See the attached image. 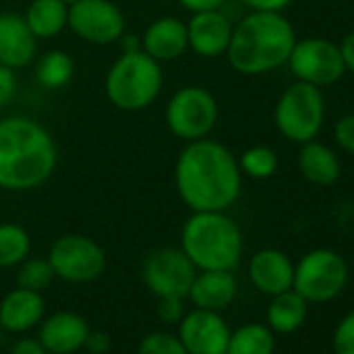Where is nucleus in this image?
I'll return each instance as SVG.
<instances>
[{
  "instance_id": "6e6552de",
  "label": "nucleus",
  "mask_w": 354,
  "mask_h": 354,
  "mask_svg": "<svg viewBox=\"0 0 354 354\" xmlns=\"http://www.w3.org/2000/svg\"><path fill=\"white\" fill-rule=\"evenodd\" d=\"M219 121L217 98L203 86H184L177 90L165 109L169 131L184 142L209 138Z\"/></svg>"
},
{
  "instance_id": "9d476101",
  "label": "nucleus",
  "mask_w": 354,
  "mask_h": 354,
  "mask_svg": "<svg viewBox=\"0 0 354 354\" xmlns=\"http://www.w3.org/2000/svg\"><path fill=\"white\" fill-rule=\"evenodd\" d=\"M198 269L182 248L162 246L152 250L142 265V279L146 288L156 296L188 298L190 286Z\"/></svg>"
},
{
  "instance_id": "bb28decb",
  "label": "nucleus",
  "mask_w": 354,
  "mask_h": 354,
  "mask_svg": "<svg viewBox=\"0 0 354 354\" xmlns=\"http://www.w3.org/2000/svg\"><path fill=\"white\" fill-rule=\"evenodd\" d=\"M238 165L242 175H248L252 180H269L277 173L279 158L269 146H250L240 154Z\"/></svg>"
},
{
  "instance_id": "7ed1b4c3",
  "label": "nucleus",
  "mask_w": 354,
  "mask_h": 354,
  "mask_svg": "<svg viewBox=\"0 0 354 354\" xmlns=\"http://www.w3.org/2000/svg\"><path fill=\"white\" fill-rule=\"evenodd\" d=\"M296 44V30L281 13L250 11L232 32L227 61L242 75H265L288 63Z\"/></svg>"
},
{
  "instance_id": "4be33fe9",
  "label": "nucleus",
  "mask_w": 354,
  "mask_h": 354,
  "mask_svg": "<svg viewBox=\"0 0 354 354\" xmlns=\"http://www.w3.org/2000/svg\"><path fill=\"white\" fill-rule=\"evenodd\" d=\"M306 315L308 302L296 290H286L271 296L267 308V325L273 333H294L304 325Z\"/></svg>"
},
{
  "instance_id": "5701e85b",
  "label": "nucleus",
  "mask_w": 354,
  "mask_h": 354,
  "mask_svg": "<svg viewBox=\"0 0 354 354\" xmlns=\"http://www.w3.org/2000/svg\"><path fill=\"white\" fill-rule=\"evenodd\" d=\"M24 17L38 40H50L67 28L69 5L65 0H32Z\"/></svg>"
},
{
  "instance_id": "4c0bfd02",
  "label": "nucleus",
  "mask_w": 354,
  "mask_h": 354,
  "mask_svg": "<svg viewBox=\"0 0 354 354\" xmlns=\"http://www.w3.org/2000/svg\"><path fill=\"white\" fill-rule=\"evenodd\" d=\"M337 46H339V55H342L346 71H350L354 75V30L348 32Z\"/></svg>"
},
{
  "instance_id": "58836bf2",
  "label": "nucleus",
  "mask_w": 354,
  "mask_h": 354,
  "mask_svg": "<svg viewBox=\"0 0 354 354\" xmlns=\"http://www.w3.org/2000/svg\"><path fill=\"white\" fill-rule=\"evenodd\" d=\"M65 3H67V5H71V3H75V0H65Z\"/></svg>"
},
{
  "instance_id": "ddd939ff",
  "label": "nucleus",
  "mask_w": 354,
  "mask_h": 354,
  "mask_svg": "<svg viewBox=\"0 0 354 354\" xmlns=\"http://www.w3.org/2000/svg\"><path fill=\"white\" fill-rule=\"evenodd\" d=\"M232 329L217 310L194 308L177 323V337L188 354H225Z\"/></svg>"
},
{
  "instance_id": "393cba45",
  "label": "nucleus",
  "mask_w": 354,
  "mask_h": 354,
  "mask_svg": "<svg viewBox=\"0 0 354 354\" xmlns=\"http://www.w3.org/2000/svg\"><path fill=\"white\" fill-rule=\"evenodd\" d=\"M75 63L65 50H48L36 61V80L46 90H61L73 80Z\"/></svg>"
},
{
  "instance_id": "e433bc0d",
  "label": "nucleus",
  "mask_w": 354,
  "mask_h": 354,
  "mask_svg": "<svg viewBox=\"0 0 354 354\" xmlns=\"http://www.w3.org/2000/svg\"><path fill=\"white\" fill-rule=\"evenodd\" d=\"M188 13H203V11H215L225 5V0H177Z\"/></svg>"
},
{
  "instance_id": "72a5a7b5",
  "label": "nucleus",
  "mask_w": 354,
  "mask_h": 354,
  "mask_svg": "<svg viewBox=\"0 0 354 354\" xmlns=\"http://www.w3.org/2000/svg\"><path fill=\"white\" fill-rule=\"evenodd\" d=\"M250 11H267V13H281L288 9L294 0H240Z\"/></svg>"
},
{
  "instance_id": "7c9ffc66",
  "label": "nucleus",
  "mask_w": 354,
  "mask_h": 354,
  "mask_svg": "<svg viewBox=\"0 0 354 354\" xmlns=\"http://www.w3.org/2000/svg\"><path fill=\"white\" fill-rule=\"evenodd\" d=\"M184 300L186 298H177V296L156 298V315H158V319L162 323H167V325H177L182 321V317L186 315Z\"/></svg>"
},
{
  "instance_id": "ea45409f",
  "label": "nucleus",
  "mask_w": 354,
  "mask_h": 354,
  "mask_svg": "<svg viewBox=\"0 0 354 354\" xmlns=\"http://www.w3.org/2000/svg\"><path fill=\"white\" fill-rule=\"evenodd\" d=\"M0 337H3V327H0Z\"/></svg>"
},
{
  "instance_id": "2f4dec72",
  "label": "nucleus",
  "mask_w": 354,
  "mask_h": 354,
  "mask_svg": "<svg viewBox=\"0 0 354 354\" xmlns=\"http://www.w3.org/2000/svg\"><path fill=\"white\" fill-rule=\"evenodd\" d=\"M333 138L337 146L354 156V113H348L339 117L333 125Z\"/></svg>"
},
{
  "instance_id": "39448f33",
  "label": "nucleus",
  "mask_w": 354,
  "mask_h": 354,
  "mask_svg": "<svg viewBox=\"0 0 354 354\" xmlns=\"http://www.w3.org/2000/svg\"><path fill=\"white\" fill-rule=\"evenodd\" d=\"M162 67L142 48L123 53L109 67L104 90L113 106L136 113L150 106L162 90Z\"/></svg>"
},
{
  "instance_id": "473e14b6",
  "label": "nucleus",
  "mask_w": 354,
  "mask_h": 354,
  "mask_svg": "<svg viewBox=\"0 0 354 354\" xmlns=\"http://www.w3.org/2000/svg\"><path fill=\"white\" fill-rule=\"evenodd\" d=\"M17 94V75L15 69L0 65V109L7 106Z\"/></svg>"
},
{
  "instance_id": "0eeeda50",
  "label": "nucleus",
  "mask_w": 354,
  "mask_h": 354,
  "mask_svg": "<svg viewBox=\"0 0 354 354\" xmlns=\"http://www.w3.org/2000/svg\"><path fill=\"white\" fill-rule=\"evenodd\" d=\"M350 269L346 259L329 248H317L306 252L298 265H294V283L296 290L306 302L323 304L337 298L348 286Z\"/></svg>"
},
{
  "instance_id": "dca6fc26",
  "label": "nucleus",
  "mask_w": 354,
  "mask_h": 354,
  "mask_svg": "<svg viewBox=\"0 0 354 354\" xmlns=\"http://www.w3.org/2000/svg\"><path fill=\"white\" fill-rule=\"evenodd\" d=\"M38 53V38L19 13H0V65L11 69L28 67Z\"/></svg>"
},
{
  "instance_id": "9b49d317",
  "label": "nucleus",
  "mask_w": 354,
  "mask_h": 354,
  "mask_svg": "<svg viewBox=\"0 0 354 354\" xmlns=\"http://www.w3.org/2000/svg\"><path fill=\"white\" fill-rule=\"evenodd\" d=\"M286 65L298 82H306L317 88L333 86L346 73L339 46L325 38L296 40Z\"/></svg>"
},
{
  "instance_id": "aec40b11",
  "label": "nucleus",
  "mask_w": 354,
  "mask_h": 354,
  "mask_svg": "<svg viewBox=\"0 0 354 354\" xmlns=\"http://www.w3.org/2000/svg\"><path fill=\"white\" fill-rule=\"evenodd\" d=\"M238 296V281L234 277V271H221V269H207L198 271L188 298L196 308L205 310H223L227 308Z\"/></svg>"
},
{
  "instance_id": "f257e3e1",
  "label": "nucleus",
  "mask_w": 354,
  "mask_h": 354,
  "mask_svg": "<svg viewBox=\"0 0 354 354\" xmlns=\"http://www.w3.org/2000/svg\"><path fill=\"white\" fill-rule=\"evenodd\" d=\"M175 190L192 211H227L242 194V171L236 154L221 142H188L175 160Z\"/></svg>"
},
{
  "instance_id": "f704fd0d",
  "label": "nucleus",
  "mask_w": 354,
  "mask_h": 354,
  "mask_svg": "<svg viewBox=\"0 0 354 354\" xmlns=\"http://www.w3.org/2000/svg\"><path fill=\"white\" fill-rule=\"evenodd\" d=\"M11 354H50V352L44 348V344L38 337H19L13 344Z\"/></svg>"
},
{
  "instance_id": "c9c22d12",
  "label": "nucleus",
  "mask_w": 354,
  "mask_h": 354,
  "mask_svg": "<svg viewBox=\"0 0 354 354\" xmlns=\"http://www.w3.org/2000/svg\"><path fill=\"white\" fill-rule=\"evenodd\" d=\"M84 348L90 350L92 354H106L109 348H111V337H109L106 333H102V331H92V329H90Z\"/></svg>"
},
{
  "instance_id": "423d86ee",
  "label": "nucleus",
  "mask_w": 354,
  "mask_h": 354,
  "mask_svg": "<svg viewBox=\"0 0 354 354\" xmlns=\"http://www.w3.org/2000/svg\"><path fill=\"white\" fill-rule=\"evenodd\" d=\"M273 121L277 131L290 142L304 144L315 140L325 121L323 90L296 80L277 98Z\"/></svg>"
},
{
  "instance_id": "f03ea898",
  "label": "nucleus",
  "mask_w": 354,
  "mask_h": 354,
  "mask_svg": "<svg viewBox=\"0 0 354 354\" xmlns=\"http://www.w3.org/2000/svg\"><path fill=\"white\" fill-rule=\"evenodd\" d=\"M59 152L50 131L30 117L0 121V188L30 192L44 186L55 169Z\"/></svg>"
},
{
  "instance_id": "6ab92c4d",
  "label": "nucleus",
  "mask_w": 354,
  "mask_h": 354,
  "mask_svg": "<svg viewBox=\"0 0 354 354\" xmlns=\"http://www.w3.org/2000/svg\"><path fill=\"white\" fill-rule=\"evenodd\" d=\"M46 302L42 292L15 288L0 302V327L11 333H26L44 319Z\"/></svg>"
},
{
  "instance_id": "412c9836",
  "label": "nucleus",
  "mask_w": 354,
  "mask_h": 354,
  "mask_svg": "<svg viewBox=\"0 0 354 354\" xmlns=\"http://www.w3.org/2000/svg\"><path fill=\"white\" fill-rule=\"evenodd\" d=\"M298 169L308 184L319 188L333 186L342 175V165L337 154L327 144H321L317 140L302 144L298 152Z\"/></svg>"
},
{
  "instance_id": "c85d7f7f",
  "label": "nucleus",
  "mask_w": 354,
  "mask_h": 354,
  "mask_svg": "<svg viewBox=\"0 0 354 354\" xmlns=\"http://www.w3.org/2000/svg\"><path fill=\"white\" fill-rule=\"evenodd\" d=\"M138 354H188L180 337L169 331H150L138 346Z\"/></svg>"
},
{
  "instance_id": "2eb2a0df",
  "label": "nucleus",
  "mask_w": 354,
  "mask_h": 354,
  "mask_svg": "<svg viewBox=\"0 0 354 354\" xmlns=\"http://www.w3.org/2000/svg\"><path fill=\"white\" fill-rule=\"evenodd\" d=\"M140 48L158 63L175 61L188 50V26L184 19L165 15L154 19L140 38Z\"/></svg>"
},
{
  "instance_id": "f8f14e48",
  "label": "nucleus",
  "mask_w": 354,
  "mask_h": 354,
  "mask_svg": "<svg viewBox=\"0 0 354 354\" xmlns=\"http://www.w3.org/2000/svg\"><path fill=\"white\" fill-rule=\"evenodd\" d=\"M67 28L88 44L109 46L125 34V15L113 0H75L69 5Z\"/></svg>"
},
{
  "instance_id": "1a4fd4ad",
  "label": "nucleus",
  "mask_w": 354,
  "mask_h": 354,
  "mask_svg": "<svg viewBox=\"0 0 354 354\" xmlns=\"http://www.w3.org/2000/svg\"><path fill=\"white\" fill-rule=\"evenodd\" d=\"M46 259L55 271V277L69 283H90L98 279L106 267L102 246L82 234H65L57 238Z\"/></svg>"
},
{
  "instance_id": "c756f323",
  "label": "nucleus",
  "mask_w": 354,
  "mask_h": 354,
  "mask_svg": "<svg viewBox=\"0 0 354 354\" xmlns=\"http://www.w3.org/2000/svg\"><path fill=\"white\" fill-rule=\"evenodd\" d=\"M331 346L333 354H354V310L337 323L331 337Z\"/></svg>"
},
{
  "instance_id": "f3484780",
  "label": "nucleus",
  "mask_w": 354,
  "mask_h": 354,
  "mask_svg": "<svg viewBox=\"0 0 354 354\" xmlns=\"http://www.w3.org/2000/svg\"><path fill=\"white\" fill-rule=\"evenodd\" d=\"M90 333L88 321L73 310L53 313L42 321L38 339L50 354H73L84 348Z\"/></svg>"
},
{
  "instance_id": "a878e982",
  "label": "nucleus",
  "mask_w": 354,
  "mask_h": 354,
  "mask_svg": "<svg viewBox=\"0 0 354 354\" xmlns=\"http://www.w3.org/2000/svg\"><path fill=\"white\" fill-rule=\"evenodd\" d=\"M32 250V238L17 223H0V269L19 267Z\"/></svg>"
},
{
  "instance_id": "a211bd4d",
  "label": "nucleus",
  "mask_w": 354,
  "mask_h": 354,
  "mask_svg": "<svg viewBox=\"0 0 354 354\" xmlns=\"http://www.w3.org/2000/svg\"><path fill=\"white\" fill-rule=\"evenodd\" d=\"M248 275L259 292L267 296H275L286 290H292L294 263L286 252L277 248H263L254 252V257L250 259Z\"/></svg>"
},
{
  "instance_id": "4468645a",
  "label": "nucleus",
  "mask_w": 354,
  "mask_h": 354,
  "mask_svg": "<svg viewBox=\"0 0 354 354\" xmlns=\"http://www.w3.org/2000/svg\"><path fill=\"white\" fill-rule=\"evenodd\" d=\"M188 26V50L203 59H217L227 53L234 24L221 9L192 13Z\"/></svg>"
},
{
  "instance_id": "20e7f679",
  "label": "nucleus",
  "mask_w": 354,
  "mask_h": 354,
  "mask_svg": "<svg viewBox=\"0 0 354 354\" xmlns=\"http://www.w3.org/2000/svg\"><path fill=\"white\" fill-rule=\"evenodd\" d=\"M180 248L198 271H234L244 254V236L225 211H196L182 227Z\"/></svg>"
},
{
  "instance_id": "b1692460",
  "label": "nucleus",
  "mask_w": 354,
  "mask_h": 354,
  "mask_svg": "<svg viewBox=\"0 0 354 354\" xmlns=\"http://www.w3.org/2000/svg\"><path fill=\"white\" fill-rule=\"evenodd\" d=\"M275 333L269 325L246 323L232 331L225 354H273Z\"/></svg>"
},
{
  "instance_id": "cd10ccee",
  "label": "nucleus",
  "mask_w": 354,
  "mask_h": 354,
  "mask_svg": "<svg viewBox=\"0 0 354 354\" xmlns=\"http://www.w3.org/2000/svg\"><path fill=\"white\" fill-rule=\"evenodd\" d=\"M55 279V271L48 263V259H26L19 265V273H17V286L26 288V290H34V292H44L46 288H50Z\"/></svg>"
}]
</instances>
